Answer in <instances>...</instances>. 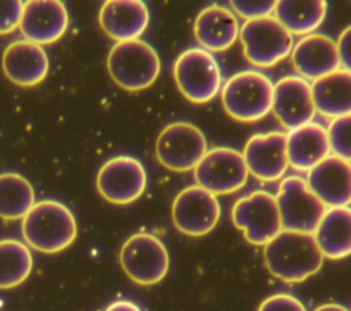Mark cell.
<instances>
[{
    "label": "cell",
    "mask_w": 351,
    "mask_h": 311,
    "mask_svg": "<svg viewBox=\"0 0 351 311\" xmlns=\"http://www.w3.org/2000/svg\"><path fill=\"white\" fill-rule=\"evenodd\" d=\"M22 236L29 247L44 253L66 249L77 237L73 212L62 203L43 200L36 203L22 219Z\"/></svg>",
    "instance_id": "2"
},
{
    "label": "cell",
    "mask_w": 351,
    "mask_h": 311,
    "mask_svg": "<svg viewBox=\"0 0 351 311\" xmlns=\"http://www.w3.org/2000/svg\"><path fill=\"white\" fill-rule=\"evenodd\" d=\"M23 4L19 0H0V34H8L19 27Z\"/></svg>",
    "instance_id": "30"
},
{
    "label": "cell",
    "mask_w": 351,
    "mask_h": 311,
    "mask_svg": "<svg viewBox=\"0 0 351 311\" xmlns=\"http://www.w3.org/2000/svg\"><path fill=\"white\" fill-rule=\"evenodd\" d=\"M277 1L276 0H232L230 5L234 12L245 18L247 21L261 19L266 16H271L274 12Z\"/></svg>",
    "instance_id": "29"
},
{
    "label": "cell",
    "mask_w": 351,
    "mask_h": 311,
    "mask_svg": "<svg viewBox=\"0 0 351 311\" xmlns=\"http://www.w3.org/2000/svg\"><path fill=\"white\" fill-rule=\"evenodd\" d=\"M315 111L326 118L351 114V73L339 69L311 84Z\"/></svg>",
    "instance_id": "24"
},
{
    "label": "cell",
    "mask_w": 351,
    "mask_h": 311,
    "mask_svg": "<svg viewBox=\"0 0 351 311\" xmlns=\"http://www.w3.org/2000/svg\"><path fill=\"white\" fill-rule=\"evenodd\" d=\"M69 14L59 0H30L23 4L19 30L26 41L52 44L67 30Z\"/></svg>",
    "instance_id": "16"
},
{
    "label": "cell",
    "mask_w": 351,
    "mask_h": 311,
    "mask_svg": "<svg viewBox=\"0 0 351 311\" xmlns=\"http://www.w3.org/2000/svg\"><path fill=\"white\" fill-rule=\"evenodd\" d=\"M330 147L326 129L310 122L287 133L288 163L298 171H308L329 156Z\"/></svg>",
    "instance_id": "22"
},
{
    "label": "cell",
    "mask_w": 351,
    "mask_h": 311,
    "mask_svg": "<svg viewBox=\"0 0 351 311\" xmlns=\"http://www.w3.org/2000/svg\"><path fill=\"white\" fill-rule=\"evenodd\" d=\"M33 269L30 249L18 240H0V289L21 285Z\"/></svg>",
    "instance_id": "27"
},
{
    "label": "cell",
    "mask_w": 351,
    "mask_h": 311,
    "mask_svg": "<svg viewBox=\"0 0 351 311\" xmlns=\"http://www.w3.org/2000/svg\"><path fill=\"white\" fill-rule=\"evenodd\" d=\"M326 132L335 156L351 162V114L332 119Z\"/></svg>",
    "instance_id": "28"
},
{
    "label": "cell",
    "mask_w": 351,
    "mask_h": 311,
    "mask_svg": "<svg viewBox=\"0 0 351 311\" xmlns=\"http://www.w3.org/2000/svg\"><path fill=\"white\" fill-rule=\"evenodd\" d=\"M173 75L181 95L196 104L213 100L218 95L222 84L217 60L203 48L184 51L176 59Z\"/></svg>",
    "instance_id": "5"
},
{
    "label": "cell",
    "mask_w": 351,
    "mask_h": 311,
    "mask_svg": "<svg viewBox=\"0 0 351 311\" xmlns=\"http://www.w3.org/2000/svg\"><path fill=\"white\" fill-rule=\"evenodd\" d=\"M196 185L207 192L229 195L241 189L248 178V170L241 152L233 148L217 147L206 152L193 169Z\"/></svg>",
    "instance_id": "11"
},
{
    "label": "cell",
    "mask_w": 351,
    "mask_h": 311,
    "mask_svg": "<svg viewBox=\"0 0 351 311\" xmlns=\"http://www.w3.org/2000/svg\"><path fill=\"white\" fill-rule=\"evenodd\" d=\"M337 52H339V60L340 67L343 70L351 73V25L347 26L339 36L337 41Z\"/></svg>",
    "instance_id": "32"
},
{
    "label": "cell",
    "mask_w": 351,
    "mask_h": 311,
    "mask_svg": "<svg viewBox=\"0 0 351 311\" xmlns=\"http://www.w3.org/2000/svg\"><path fill=\"white\" fill-rule=\"evenodd\" d=\"M106 311H141L140 307L133 303V301H129V300H118V301H114L111 303Z\"/></svg>",
    "instance_id": "33"
},
{
    "label": "cell",
    "mask_w": 351,
    "mask_h": 311,
    "mask_svg": "<svg viewBox=\"0 0 351 311\" xmlns=\"http://www.w3.org/2000/svg\"><path fill=\"white\" fill-rule=\"evenodd\" d=\"M263 247L269 273L284 282H302L318 273L324 263L315 238L308 233L281 230Z\"/></svg>",
    "instance_id": "1"
},
{
    "label": "cell",
    "mask_w": 351,
    "mask_h": 311,
    "mask_svg": "<svg viewBox=\"0 0 351 311\" xmlns=\"http://www.w3.org/2000/svg\"><path fill=\"white\" fill-rule=\"evenodd\" d=\"M232 222L252 245H266L282 230L276 196L266 190L239 199L232 208Z\"/></svg>",
    "instance_id": "8"
},
{
    "label": "cell",
    "mask_w": 351,
    "mask_h": 311,
    "mask_svg": "<svg viewBox=\"0 0 351 311\" xmlns=\"http://www.w3.org/2000/svg\"><path fill=\"white\" fill-rule=\"evenodd\" d=\"M1 67L11 82L34 86L47 77L49 62L41 45L19 40L11 42L3 52Z\"/></svg>",
    "instance_id": "20"
},
{
    "label": "cell",
    "mask_w": 351,
    "mask_h": 311,
    "mask_svg": "<svg viewBox=\"0 0 351 311\" xmlns=\"http://www.w3.org/2000/svg\"><path fill=\"white\" fill-rule=\"evenodd\" d=\"M291 62L300 78L313 82L340 69L336 41L324 34L302 37L292 48Z\"/></svg>",
    "instance_id": "18"
},
{
    "label": "cell",
    "mask_w": 351,
    "mask_h": 311,
    "mask_svg": "<svg viewBox=\"0 0 351 311\" xmlns=\"http://www.w3.org/2000/svg\"><path fill=\"white\" fill-rule=\"evenodd\" d=\"M276 201L282 230L314 234L326 211L324 203L308 189L307 182L298 175L281 181Z\"/></svg>",
    "instance_id": "9"
},
{
    "label": "cell",
    "mask_w": 351,
    "mask_h": 311,
    "mask_svg": "<svg viewBox=\"0 0 351 311\" xmlns=\"http://www.w3.org/2000/svg\"><path fill=\"white\" fill-rule=\"evenodd\" d=\"M99 193L112 204H129L137 200L147 186L144 166L134 158L117 156L107 160L96 178Z\"/></svg>",
    "instance_id": "13"
},
{
    "label": "cell",
    "mask_w": 351,
    "mask_h": 311,
    "mask_svg": "<svg viewBox=\"0 0 351 311\" xmlns=\"http://www.w3.org/2000/svg\"><path fill=\"white\" fill-rule=\"evenodd\" d=\"M119 263L133 282L148 286L165 278L170 259L165 244L156 236L136 233L123 242Z\"/></svg>",
    "instance_id": "7"
},
{
    "label": "cell",
    "mask_w": 351,
    "mask_h": 311,
    "mask_svg": "<svg viewBox=\"0 0 351 311\" xmlns=\"http://www.w3.org/2000/svg\"><path fill=\"white\" fill-rule=\"evenodd\" d=\"M245 59L256 67H271L291 55L292 34L274 18L245 21L239 32Z\"/></svg>",
    "instance_id": "6"
},
{
    "label": "cell",
    "mask_w": 351,
    "mask_h": 311,
    "mask_svg": "<svg viewBox=\"0 0 351 311\" xmlns=\"http://www.w3.org/2000/svg\"><path fill=\"white\" fill-rule=\"evenodd\" d=\"M34 204V190L26 178L16 173L0 174V218L23 219Z\"/></svg>",
    "instance_id": "26"
},
{
    "label": "cell",
    "mask_w": 351,
    "mask_h": 311,
    "mask_svg": "<svg viewBox=\"0 0 351 311\" xmlns=\"http://www.w3.org/2000/svg\"><path fill=\"white\" fill-rule=\"evenodd\" d=\"M258 311H307L303 303L288 293H276L265 299Z\"/></svg>",
    "instance_id": "31"
},
{
    "label": "cell",
    "mask_w": 351,
    "mask_h": 311,
    "mask_svg": "<svg viewBox=\"0 0 351 311\" xmlns=\"http://www.w3.org/2000/svg\"><path fill=\"white\" fill-rule=\"evenodd\" d=\"M107 70L112 81L129 92L151 86L159 73L156 51L143 40L117 42L107 56Z\"/></svg>",
    "instance_id": "3"
},
{
    "label": "cell",
    "mask_w": 351,
    "mask_h": 311,
    "mask_svg": "<svg viewBox=\"0 0 351 311\" xmlns=\"http://www.w3.org/2000/svg\"><path fill=\"white\" fill-rule=\"evenodd\" d=\"M221 216L217 197L206 189L193 185L182 189L171 206V219L177 230L191 237L210 233Z\"/></svg>",
    "instance_id": "12"
},
{
    "label": "cell",
    "mask_w": 351,
    "mask_h": 311,
    "mask_svg": "<svg viewBox=\"0 0 351 311\" xmlns=\"http://www.w3.org/2000/svg\"><path fill=\"white\" fill-rule=\"evenodd\" d=\"M313 236L324 258L336 260L351 255V208H328Z\"/></svg>",
    "instance_id": "23"
},
{
    "label": "cell",
    "mask_w": 351,
    "mask_h": 311,
    "mask_svg": "<svg viewBox=\"0 0 351 311\" xmlns=\"http://www.w3.org/2000/svg\"><path fill=\"white\" fill-rule=\"evenodd\" d=\"M239 32L234 14L218 4L203 8L193 23V36L207 52L229 49L239 38Z\"/></svg>",
    "instance_id": "21"
},
{
    "label": "cell",
    "mask_w": 351,
    "mask_h": 311,
    "mask_svg": "<svg viewBox=\"0 0 351 311\" xmlns=\"http://www.w3.org/2000/svg\"><path fill=\"white\" fill-rule=\"evenodd\" d=\"M148 22V8L140 0H107L99 12L100 27L117 42L138 40Z\"/></svg>",
    "instance_id": "19"
},
{
    "label": "cell",
    "mask_w": 351,
    "mask_h": 311,
    "mask_svg": "<svg viewBox=\"0 0 351 311\" xmlns=\"http://www.w3.org/2000/svg\"><path fill=\"white\" fill-rule=\"evenodd\" d=\"M207 152L203 132L188 122L167 125L158 136L155 153L162 166L171 171L193 170Z\"/></svg>",
    "instance_id": "10"
},
{
    "label": "cell",
    "mask_w": 351,
    "mask_h": 311,
    "mask_svg": "<svg viewBox=\"0 0 351 311\" xmlns=\"http://www.w3.org/2000/svg\"><path fill=\"white\" fill-rule=\"evenodd\" d=\"M241 155L248 174L266 182L277 181L285 174L289 166L287 134L281 132L254 134L245 142Z\"/></svg>",
    "instance_id": "15"
},
{
    "label": "cell",
    "mask_w": 351,
    "mask_h": 311,
    "mask_svg": "<svg viewBox=\"0 0 351 311\" xmlns=\"http://www.w3.org/2000/svg\"><path fill=\"white\" fill-rule=\"evenodd\" d=\"M326 8L324 0H280L274 8V18L291 34L308 36L322 23Z\"/></svg>",
    "instance_id": "25"
},
{
    "label": "cell",
    "mask_w": 351,
    "mask_h": 311,
    "mask_svg": "<svg viewBox=\"0 0 351 311\" xmlns=\"http://www.w3.org/2000/svg\"><path fill=\"white\" fill-rule=\"evenodd\" d=\"M225 112L240 122H255L271 111L273 82L259 71H240L232 75L221 92Z\"/></svg>",
    "instance_id": "4"
},
{
    "label": "cell",
    "mask_w": 351,
    "mask_h": 311,
    "mask_svg": "<svg viewBox=\"0 0 351 311\" xmlns=\"http://www.w3.org/2000/svg\"><path fill=\"white\" fill-rule=\"evenodd\" d=\"M271 111L288 130L313 122L317 111L313 101L311 84L295 75L278 79L273 84Z\"/></svg>",
    "instance_id": "14"
},
{
    "label": "cell",
    "mask_w": 351,
    "mask_h": 311,
    "mask_svg": "<svg viewBox=\"0 0 351 311\" xmlns=\"http://www.w3.org/2000/svg\"><path fill=\"white\" fill-rule=\"evenodd\" d=\"M308 189L325 207H347L351 203V164L329 155L307 174Z\"/></svg>",
    "instance_id": "17"
},
{
    "label": "cell",
    "mask_w": 351,
    "mask_h": 311,
    "mask_svg": "<svg viewBox=\"0 0 351 311\" xmlns=\"http://www.w3.org/2000/svg\"><path fill=\"white\" fill-rule=\"evenodd\" d=\"M314 311H350L348 308H346L341 304H336V303H328V304H322L319 307H317Z\"/></svg>",
    "instance_id": "34"
}]
</instances>
